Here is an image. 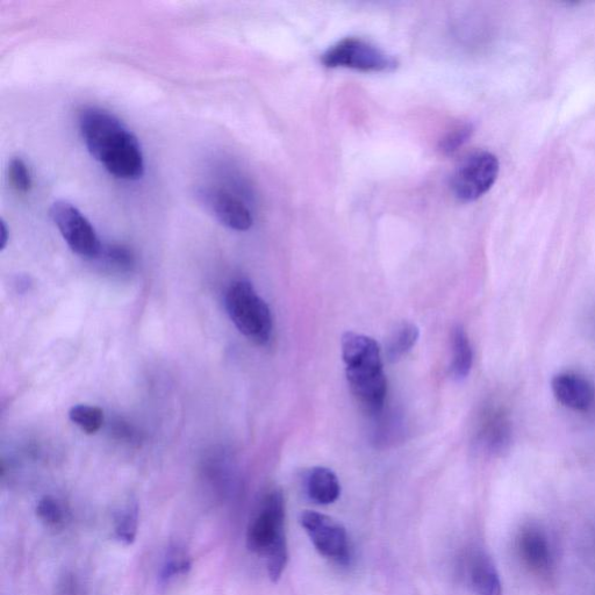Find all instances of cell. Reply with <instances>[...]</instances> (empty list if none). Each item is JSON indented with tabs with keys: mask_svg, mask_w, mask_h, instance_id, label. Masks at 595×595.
Instances as JSON below:
<instances>
[{
	"mask_svg": "<svg viewBox=\"0 0 595 595\" xmlns=\"http://www.w3.org/2000/svg\"><path fill=\"white\" fill-rule=\"evenodd\" d=\"M86 148L110 174L136 181L145 174L140 142L119 118L100 107H85L78 118Z\"/></svg>",
	"mask_w": 595,
	"mask_h": 595,
	"instance_id": "6da1fadb",
	"label": "cell"
},
{
	"mask_svg": "<svg viewBox=\"0 0 595 595\" xmlns=\"http://www.w3.org/2000/svg\"><path fill=\"white\" fill-rule=\"evenodd\" d=\"M342 356L350 390L358 403L371 415L381 414L387 382L379 344L367 335L348 332L342 338Z\"/></svg>",
	"mask_w": 595,
	"mask_h": 595,
	"instance_id": "7a4b0ae2",
	"label": "cell"
},
{
	"mask_svg": "<svg viewBox=\"0 0 595 595\" xmlns=\"http://www.w3.org/2000/svg\"><path fill=\"white\" fill-rule=\"evenodd\" d=\"M247 547L253 553L267 558L269 577L277 583L289 559L285 535V500L281 491L270 492L262 501L260 511L249 523Z\"/></svg>",
	"mask_w": 595,
	"mask_h": 595,
	"instance_id": "3957f363",
	"label": "cell"
},
{
	"mask_svg": "<svg viewBox=\"0 0 595 595\" xmlns=\"http://www.w3.org/2000/svg\"><path fill=\"white\" fill-rule=\"evenodd\" d=\"M226 310L239 331L257 344L268 343L272 328L269 306L247 281L234 282L226 292Z\"/></svg>",
	"mask_w": 595,
	"mask_h": 595,
	"instance_id": "277c9868",
	"label": "cell"
},
{
	"mask_svg": "<svg viewBox=\"0 0 595 595\" xmlns=\"http://www.w3.org/2000/svg\"><path fill=\"white\" fill-rule=\"evenodd\" d=\"M321 62L327 68H346L363 73H389L398 67L396 57L361 38H346L326 50Z\"/></svg>",
	"mask_w": 595,
	"mask_h": 595,
	"instance_id": "5b68a950",
	"label": "cell"
},
{
	"mask_svg": "<svg viewBox=\"0 0 595 595\" xmlns=\"http://www.w3.org/2000/svg\"><path fill=\"white\" fill-rule=\"evenodd\" d=\"M500 164L496 155L485 150L472 153L460 163L451 177V190L461 202L482 198L496 184Z\"/></svg>",
	"mask_w": 595,
	"mask_h": 595,
	"instance_id": "8992f818",
	"label": "cell"
},
{
	"mask_svg": "<svg viewBox=\"0 0 595 595\" xmlns=\"http://www.w3.org/2000/svg\"><path fill=\"white\" fill-rule=\"evenodd\" d=\"M50 218L74 253L85 258H97L102 253L95 228L75 205L59 200L50 207Z\"/></svg>",
	"mask_w": 595,
	"mask_h": 595,
	"instance_id": "52a82bcc",
	"label": "cell"
},
{
	"mask_svg": "<svg viewBox=\"0 0 595 595\" xmlns=\"http://www.w3.org/2000/svg\"><path fill=\"white\" fill-rule=\"evenodd\" d=\"M300 523L320 555L341 565L349 563V539L340 522L325 514L306 511L301 514Z\"/></svg>",
	"mask_w": 595,
	"mask_h": 595,
	"instance_id": "ba28073f",
	"label": "cell"
},
{
	"mask_svg": "<svg viewBox=\"0 0 595 595\" xmlns=\"http://www.w3.org/2000/svg\"><path fill=\"white\" fill-rule=\"evenodd\" d=\"M197 198L205 209L217 218L222 225L234 229V231L245 232L254 224L253 214L248 206L231 192L214 188V186H203L197 190Z\"/></svg>",
	"mask_w": 595,
	"mask_h": 595,
	"instance_id": "9c48e42d",
	"label": "cell"
},
{
	"mask_svg": "<svg viewBox=\"0 0 595 595\" xmlns=\"http://www.w3.org/2000/svg\"><path fill=\"white\" fill-rule=\"evenodd\" d=\"M518 550L523 563L530 570L544 575L553 568V547L548 535L540 527L527 526L521 530Z\"/></svg>",
	"mask_w": 595,
	"mask_h": 595,
	"instance_id": "30bf717a",
	"label": "cell"
},
{
	"mask_svg": "<svg viewBox=\"0 0 595 595\" xmlns=\"http://www.w3.org/2000/svg\"><path fill=\"white\" fill-rule=\"evenodd\" d=\"M551 389L559 403L573 411H587L594 403L592 383L575 372L556 375L551 381Z\"/></svg>",
	"mask_w": 595,
	"mask_h": 595,
	"instance_id": "8fae6325",
	"label": "cell"
},
{
	"mask_svg": "<svg viewBox=\"0 0 595 595\" xmlns=\"http://www.w3.org/2000/svg\"><path fill=\"white\" fill-rule=\"evenodd\" d=\"M512 424L507 414L500 408H490L480 420L478 444L487 453L500 454L510 447Z\"/></svg>",
	"mask_w": 595,
	"mask_h": 595,
	"instance_id": "7c38bea8",
	"label": "cell"
},
{
	"mask_svg": "<svg viewBox=\"0 0 595 595\" xmlns=\"http://www.w3.org/2000/svg\"><path fill=\"white\" fill-rule=\"evenodd\" d=\"M468 580L476 595H503V585L496 565L484 551L472 553L468 564Z\"/></svg>",
	"mask_w": 595,
	"mask_h": 595,
	"instance_id": "4fadbf2b",
	"label": "cell"
},
{
	"mask_svg": "<svg viewBox=\"0 0 595 595\" xmlns=\"http://www.w3.org/2000/svg\"><path fill=\"white\" fill-rule=\"evenodd\" d=\"M306 491L314 503L331 505L339 499L341 485L338 476L331 469L317 467L308 472Z\"/></svg>",
	"mask_w": 595,
	"mask_h": 595,
	"instance_id": "5bb4252c",
	"label": "cell"
},
{
	"mask_svg": "<svg viewBox=\"0 0 595 595\" xmlns=\"http://www.w3.org/2000/svg\"><path fill=\"white\" fill-rule=\"evenodd\" d=\"M473 353L467 332L462 326L453 331V362L450 365L451 376L462 381L469 376L472 369Z\"/></svg>",
	"mask_w": 595,
	"mask_h": 595,
	"instance_id": "9a60e30c",
	"label": "cell"
},
{
	"mask_svg": "<svg viewBox=\"0 0 595 595\" xmlns=\"http://www.w3.org/2000/svg\"><path fill=\"white\" fill-rule=\"evenodd\" d=\"M420 331L417 325L412 322H404L396 328L390 336L386 346V356L389 361L398 362L417 344Z\"/></svg>",
	"mask_w": 595,
	"mask_h": 595,
	"instance_id": "2e32d148",
	"label": "cell"
},
{
	"mask_svg": "<svg viewBox=\"0 0 595 595\" xmlns=\"http://www.w3.org/2000/svg\"><path fill=\"white\" fill-rule=\"evenodd\" d=\"M139 526V507L133 501L121 507L114 518V529H116V536L120 542L129 546L135 541L136 534H138Z\"/></svg>",
	"mask_w": 595,
	"mask_h": 595,
	"instance_id": "e0dca14e",
	"label": "cell"
},
{
	"mask_svg": "<svg viewBox=\"0 0 595 595\" xmlns=\"http://www.w3.org/2000/svg\"><path fill=\"white\" fill-rule=\"evenodd\" d=\"M69 418L85 434H96L104 425V412L97 406L76 405L71 408Z\"/></svg>",
	"mask_w": 595,
	"mask_h": 595,
	"instance_id": "ac0fdd59",
	"label": "cell"
},
{
	"mask_svg": "<svg viewBox=\"0 0 595 595\" xmlns=\"http://www.w3.org/2000/svg\"><path fill=\"white\" fill-rule=\"evenodd\" d=\"M191 568V561L186 551L181 548H171L164 559L160 579L162 582H169L170 579L179 575H185Z\"/></svg>",
	"mask_w": 595,
	"mask_h": 595,
	"instance_id": "d6986e66",
	"label": "cell"
},
{
	"mask_svg": "<svg viewBox=\"0 0 595 595\" xmlns=\"http://www.w3.org/2000/svg\"><path fill=\"white\" fill-rule=\"evenodd\" d=\"M472 134V124L463 123L457 125L443 136L440 141L439 149L444 155L454 154L471 139Z\"/></svg>",
	"mask_w": 595,
	"mask_h": 595,
	"instance_id": "ffe728a7",
	"label": "cell"
},
{
	"mask_svg": "<svg viewBox=\"0 0 595 595\" xmlns=\"http://www.w3.org/2000/svg\"><path fill=\"white\" fill-rule=\"evenodd\" d=\"M99 257H103L107 265L120 271L131 270L135 264L132 250L120 245L103 246Z\"/></svg>",
	"mask_w": 595,
	"mask_h": 595,
	"instance_id": "44dd1931",
	"label": "cell"
},
{
	"mask_svg": "<svg viewBox=\"0 0 595 595\" xmlns=\"http://www.w3.org/2000/svg\"><path fill=\"white\" fill-rule=\"evenodd\" d=\"M9 175L14 188L21 193H27L32 188V176L27 164L20 157H14L10 163Z\"/></svg>",
	"mask_w": 595,
	"mask_h": 595,
	"instance_id": "7402d4cb",
	"label": "cell"
},
{
	"mask_svg": "<svg viewBox=\"0 0 595 595\" xmlns=\"http://www.w3.org/2000/svg\"><path fill=\"white\" fill-rule=\"evenodd\" d=\"M39 519L49 526H56L63 520L62 507L57 500L52 497H45L39 501L37 506Z\"/></svg>",
	"mask_w": 595,
	"mask_h": 595,
	"instance_id": "603a6c76",
	"label": "cell"
},
{
	"mask_svg": "<svg viewBox=\"0 0 595 595\" xmlns=\"http://www.w3.org/2000/svg\"><path fill=\"white\" fill-rule=\"evenodd\" d=\"M113 432L119 437V439L123 440H133L135 437L133 428L126 425L123 421L116 422Z\"/></svg>",
	"mask_w": 595,
	"mask_h": 595,
	"instance_id": "cb8c5ba5",
	"label": "cell"
},
{
	"mask_svg": "<svg viewBox=\"0 0 595 595\" xmlns=\"http://www.w3.org/2000/svg\"><path fill=\"white\" fill-rule=\"evenodd\" d=\"M9 229H7L6 222L2 220V224H0V250H4L6 248L7 242H9Z\"/></svg>",
	"mask_w": 595,
	"mask_h": 595,
	"instance_id": "d4e9b609",
	"label": "cell"
},
{
	"mask_svg": "<svg viewBox=\"0 0 595 595\" xmlns=\"http://www.w3.org/2000/svg\"><path fill=\"white\" fill-rule=\"evenodd\" d=\"M591 322H592L593 329H594V332H595V310H594V312H593V317H592V320H591Z\"/></svg>",
	"mask_w": 595,
	"mask_h": 595,
	"instance_id": "484cf974",
	"label": "cell"
}]
</instances>
